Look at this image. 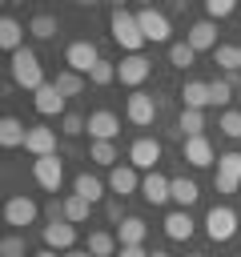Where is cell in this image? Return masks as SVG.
<instances>
[{
    "mask_svg": "<svg viewBox=\"0 0 241 257\" xmlns=\"http://www.w3.org/2000/svg\"><path fill=\"white\" fill-rule=\"evenodd\" d=\"M193 217H189V209H173L169 217H165V237L169 241H189L193 237Z\"/></svg>",
    "mask_w": 241,
    "mask_h": 257,
    "instance_id": "cell-19",
    "label": "cell"
},
{
    "mask_svg": "<svg viewBox=\"0 0 241 257\" xmlns=\"http://www.w3.org/2000/svg\"><path fill=\"white\" fill-rule=\"evenodd\" d=\"M193 60H197V52L189 48V40L169 44V64H173V68H193Z\"/></svg>",
    "mask_w": 241,
    "mask_h": 257,
    "instance_id": "cell-32",
    "label": "cell"
},
{
    "mask_svg": "<svg viewBox=\"0 0 241 257\" xmlns=\"http://www.w3.org/2000/svg\"><path fill=\"white\" fill-rule=\"evenodd\" d=\"M36 201L32 197H24V193H16V197H8L4 201V225H12V229H28V225H36Z\"/></svg>",
    "mask_w": 241,
    "mask_h": 257,
    "instance_id": "cell-4",
    "label": "cell"
},
{
    "mask_svg": "<svg viewBox=\"0 0 241 257\" xmlns=\"http://www.w3.org/2000/svg\"><path fill=\"white\" fill-rule=\"evenodd\" d=\"M169 193H173L177 209H189V205H197V197H201V189H197V181H193V177H173Z\"/></svg>",
    "mask_w": 241,
    "mask_h": 257,
    "instance_id": "cell-23",
    "label": "cell"
},
{
    "mask_svg": "<svg viewBox=\"0 0 241 257\" xmlns=\"http://www.w3.org/2000/svg\"><path fill=\"white\" fill-rule=\"evenodd\" d=\"M0 141H4V149H24V141H28V124L16 120V116H4V120H0Z\"/></svg>",
    "mask_w": 241,
    "mask_h": 257,
    "instance_id": "cell-22",
    "label": "cell"
},
{
    "mask_svg": "<svg viewBox=\"0 0 241 257\" xmlns=\"http://www.w3.org/2000/svg\"><path fill=\"white\" fill-rule=\"evenodd\" d=\"M24 149H28L32 157H52V153H56V133H52L48 124H32Z\"/></svg>",
    "mask_w": 241,
    "mask_h": 257,
    "instance_id": "cell-14",
    "label": "cell"
},
{
    "mask_svg": "<svg viewBox=\"0 0 241 257\" xmlns=\"http://www.w3.org/2000/svg\"><path fill=\"white\" fill-rule=\"evenodd\" d=\"M88 80H92V84H112V80H116V64L100 56V60L92 64V72H88Z\"/></svg>",
    "mask_w": 241,
    "mask_h": 257,
    "instance_id": "cell-35",
    "label": "cell"
},
{
    "mask_svg": "<svg viewBox=\"0 0 241 257\" xmlns=\"http://www.w3.org/2000/svg\"><path fill=\"white\" fill-rule=\"evenodd\" d=\"M125 116H129L137 128H149V124L157 120V100H153L149 92H141V88H137V92L129 96V104H125Z\"/></svg>",
    "mask_w": 241,
    "mask_h": 257,
    "instance_id": "cell-11",
    "label": "cell"
},
{
    "mask_svg": "<svg viewBox=\"0 0 241 257\" xmlns=\"http://www.w3.org/2000/svg\"><path fill=\"white\" fill-rule=\"evenodd\" d=\"M185 40H189V48H193V52H209V48L217 52V24H213V20H197V24L189 28V36H185Z\"/></svg>",
    "mask_w": 241,
    "mask_h": 257,
    "instance_id": "cell-18",
    "label": "cell"
},
{
    "mask_svg": "<svg viewBox=\"0 0 241 257\" xmlns=\"http://www.w3.org/2000/svg\"><path fill=\"white\" fill-rule=\"evenodd\" d=\"M72 193H76V197H84L88 205H96V201L104 197V181H100V177H92V173H80V177L72 181Z\"/></svg>",
    "mask_w": 241,
    "mask_h": 257,
    "instance_id": "cell-24",
    "label": "cell"
},
{
    "mask_svg": "<svg viewBox=\"0 0 241 257\" xmlns=\"http://www.w3.org/2000/svg\"><path fill=\"white\" fill-rule=\"evenodd\" d=\"M88 161H96L104 169H116V145L112 141H92L88 145Z\"/></svg>",
    "mask_w": 241,
    "mask_h": 257,
    "instance_id": "cell-29",
    "label": "cell"
},
{
    "mask_svg": "<svg viewBox=\"0 0 241 257\" xmlns=\"http://www.w3.org/2000/svg\"><path fill=\"white\" fill-rule=\"evenodd\" d=\"M116 133H120V116L116 112H108V108L88 112V137L92 141H112Z\"/></svg>",
    "mask_w": 241,
    "mask_h": 257,
    "instance_id": "cell-13",
    "label": "cell"
},
{
    "mask_svg": "<svg viewBox=\"0 0 241 257\" xmlns=\"http://www.w3.org/2000/svg\"><path fill=\"white\" fill-rule=\"evenodd\" d=\"M181 100H185V108H209L213 104V92H209V80H185V88H181Z\"/></svg>",
    "mask_w": 241,
    "mask_h": 257,
    "instance_id": "cell-21",
    "label": "cell"
},
{
    "mask_svg": "<svg viewBox=\"0 0 241 257\" xmlns=\"http://www.w3.org/2000/svg\"><path fill=\"white\" fill-rule=\"evenodd\" d=\"M169 177H161L157 169L153 173H145V181H141V197L149 201V205H165V201H173V193H169Z\"/></svg>",
    "mask_w": 241,
    "mask_h": 257,
    "instance_id": "cell-17",
    "label": "cell"
},
{
    "mask_svg": "<svg viewBox=\"0 0 241 257\" xmlns=\"http://www.w3.org/2000/svg\"><path fill=\"white\" fill-rule=\"evenodd\" d=\"M60 209H64V221H72V225H80V221H88V201L84 197H76V193H68L64 201H60Z\"/></svg>",
    "mask_w": 241,
    "mask_h": 257,
    "instance_id": "cell-28",
    "label": "cell"
},
{
    "mask_svg": "<svg viewBox=\"0 0 241 257\" xmlns=\"http://www.w3.org/2000/svg\"><path fill=\"white\" fill-rule=\"evenodd\" d=\"M233 12H241L233 0H205V20H225Z\"/></svg>",
    "mask_w": 241,
    "mask_h": 257,
    "instance_id": "cell-34",
    "label": "cell"
},
{
    "mask_svg": "<svg viewBox=\"0 0 241 257\" xmlns=\"http://www.w3.org/2000/svg\"><path fill=\"white\" fill-rule=\"evenodd\" d=\"M108 189H112L116 197H133V193L141 189L137 169H133V165H116V169H108Z\"/></svg>",
    "mask_w": 241,
    "mask_h": 257,
    "instance_id": "cell-16",
    "label": "cell"
},
{
    "mask_svg": "<svg viewBox=\"0 0 241 257\" xmlns=\"http://www.w3.org/2000/svg\"><path fill=\"white\" fill-rule=\"evenodd\" d=\"M217 128H221L225 137H241V112H237V108H229V112H221V120H217Z\"/></svg>",
    "mask_w": 241,
    "mask_h": 257,
    "instance_id": "cell-38",
    "label": "cell"
},
{
    "mask_svg": "<svg viewBox=\"0 0 241 257\" xmlns=\"http://www.w3.org/2000/svg\"><path fill=\"white\" fill-rule=\"evenodd\" d=\"M108 32H112V40L129 52V56H137L149 40H145V32H141V24H137V12H129V8H112V16H108Z\"/></svg>",
    "mask_w": 241,
    "mask_h": 257,
    "instance_id": "cell-1",
    "label": "cell"
},
{
    "mask_svg": "<svg viewBox=\"0 0 241 257\" xmlns=\"http://www.w3.org/2000/svg\"><path fill=\"white\" fill-rule=\"evenodd\" d=\"M32 108H36L40 116H64V92L56 88V80H48L44 88L32 92Z\"/></svg>",
    "mask_w": 241,
    "mask_h": 257,
    "instance_id": "cell-12",
    "label": "cell"
},
{
    "mask_svg": "<svg viewBox=\"0 0 241 257\" xmlns=\"http://www.w3.org/2000/svg\"><path fill=\"white\" fill-rule=\"evenodd\" d=\"M0 253H4V257H24V237H20V233H8L4 245H0Z\"/></svg>",
    "mask_w": 241,
    "mask_h": 257,
    "instance_id": "cell-40",
    "label": "cell"
},
{
    "mask_svg": "<svg viewBox=\"0 0 241 257\" xmlns=\"http://www.w3.org/2000/svg\"><path fill=\"white\" fill-rule=\"evenodd\" d=\"M40 237H44V249H56V253H72V245H76V225L72 221H48L44 229H40Z\"/></svg>",
    "mask_w": 241,
    "mask_h": 257,
    "instance_id": "cell-5",
    "label": "cell"
},
{
    "mask_svg": "<svg viewBox=\"0 0 241 257\" xmlns=\"http://www.w3.org/2000/svg\"><path fill=\"white\" fill-rule=\"evenodd\" d=\"M56 88L64 92V100H68V96H80V92H84V76L72 72V68H64V72H56Z\"/></svg>",
    "mask_w": 241,
    "mask_h": 257,
    "instance_id": "cell-30",
    "label": "cell"
},
{
    "mask_svg": "<svg viewBox=\"0 0 241 257\" xmlns=\"http://www.w3.org/2000/svg\"><path fill=\"white\" fill-rule=\"evenodd\" d=\"M181 157L193 165V169H209L217 157H213V145L205 141V137H185V149H181Z\"/></svg>",
    "mask_w": 241,
    "mask_h": 257,
    "instance_id": "cell-15",
    "label": "cell"
},
{
    "mask_svg": "<svg viewBox=\"0 0 241 257\" xmlns=\"http://www.w3.org/2000/svg\"><path fill=\"white\" fill-rule=\"evenodd\" d=\"M64 257H92L88 249H72V253H64Z\"/></svg>",
    "mask_w": 241,
    "mask_h": 257,
    "instance_id": "cell-44",
    "label": "cell"
},
{
    "mask_svg": "<svg viewBox=\"0 0 241 257\" xmlns=\"http://www.w3.org/2000/svg\"><path fill=\"white\" fill-rule=\"evenodd\" d=\"M157 161H161V141H157V137H137V141L129 145V165H133V169L153 173Z\"/></svg>",
    "mask_w": 241,
    "mask_h": 257,
    "instance_id": "cell-7",
    "label": "cell"
},
{
    "mask_svg": "<svg viewBox=\"0 0 241 257\" xmlns=\"http://www.w3.org/2000/svg\"><path fill=\"white\" fill-rule=\"evenodd\" d=\"M209 92H213V104H229L233 100V80L217 76V80H209Z\"/></svg>",
    "mask_w": 241,
    "mask_h": 257,
    "instance_id": "cell-36",
    "label": "cell"
},
{
    "mask_svg": "<svg viewBox=\"0 0 241 257\" xmlns=\"http://www.w3.org/2000/svg\"><path fill=\"white\" fill-rule=\"evenodd\" d=\"M137 24H141V32H145V40H153V44H165L169 40V16L165 12H157V8H141L137 12Z\"/></svg>",
    "mask_w": 241,
    "mask_h": 257,
    "instance_id": "cell-9",
    "label": "cell"
},
{
    "mask_svg": "<svg viewBox=\"0 0 241 257\" xmlns=\"http://www.w3.org/2000/svg\"><path fill=\"white\" fill-rule=\"evenodd\" d=\"M149 257H169V253H165V249H153V253H149Z\"/></svg>",
    "mask_w": 241,
    "mask_h": 257,
    "instance_id": "cell-46",
    "label": "cell"
},
{
    "mask_svg": "<svg viewBox=\"0 0 241 257\" xmlns=\"http://www.w3.org/2000/svg\"><path fill=\"white\" fill-rule=\"evenodd\" d=\"M36 257H60V253H56V249H40Z\"/></svg>",
    "mask_w": 241,
    "mask_h": 257,
    "instance_id": "cell-45",
    "label": "cell"
},
{
    "mask_svg": "<svg viewBox=\"0 0 241 257\" xmlns=\"http://www.w3.org/2000/svg\"><path fill=\"white\" fill-rule=\"evenodd\" d=\"M217 169L241 181V153H221V157H217Z\"/></svg>",
    "mask_w": 241,
    "mask_h": 257,
    "instance_id": "cell-39",
    "label": "cell"
},
{
    "mask_svg": "<svg viewBox=\"0 0 241 257\" xmlns=\"http://www.w3.org/2000/svg\"><path fill=\"white\" fill-rule=\"evenodd\" d=\"M116 245H120V241H116L112 233L96 229V233H88V245H84V249H88L92 257H112V253H116Z\"/></svg>",
    "mask_w": 241,
    "mask_h": 257,
    "instance_id": "cell-26",
    "label": "cell"
},
{
    "mask_svg": "<svg viewBox=\"0 0 241 257\" xmlns=\"http://www.w3.org/2000/svg\"><path fill=\"white\" fill-rule=\"evenodd\" d=\"M233 233H241V225H237V213L229 209V205H213L209 213H205V237L209 241H229Z\"/></svg>",
    "mask_w": 241,
    "mask_h": 257,
    "instance_id": "cell-3",
    "label": "cell"
},
{
    "mask_svg": "<svg viewBox=\"0 0 241 257\" xmlns=\"http://www.w3.org/2000/svg\"><path fill=\"white\" fill-rule=\"evenodd\" d=\"M32 177H36V185L40 189H48V193H56L60 189V181H64V161L52 153V157H36L32 161Z\"/></svg>",
    "mask_w": 241,
    "mask_h": 257,
    "instance_id": "cell-8",
    "label": "cell"
},
{
    "mask_svg": "<svg viewBox=\"0 0 241 257\" xmlns=\"http://www.w3.org/2000/svg\"><path fill=\"white\" fill-rule=\"evenodd\" d=\"M28 32H32L36 40H48V36H56V16H48V12H36V16L28 20Z\"/></svg>",
    "mask_w": 241,
    "mask_h": 257,
    "instance_id": "cell-31",
    "label": "cell"
},
{
    "mask_svg": "<svg viewBox=\"0 0 241 257\" xmlns=\"http://www.w3.org/2000/svg\"><path fill=\"white\" fill-rule=\"evenodd\" d=\"M84 128H88V116H80V112H64L60 116V133L64 137H80Z\"/></svg>",
    "mask_w": 241,
    "mask_h": 257,
    "instance_id": "cell-37",
    "label": "cell"
},
{
    "mask_svg": "<svg viewBox=\"0 0 241 257\" xmlns=\"http://www.w3.org/2000/svg\"><path fill=\"white\" fill-rule=\"evenodd\" d=\"M0 44H4L8 56H16V52L24 48V24H20L16 16H4V20H0Z\"/></svg>",
    "mask_w": 241,
    "mask_h": 257,
    "instance_id": "cell-20",
    "label": "cell"
},
{
    "mask_svg": "<svg viewBox=\"0 0 241 257\" xmlns=\"http://www.w3.org/2000/svg\"><path fill=\"white\" fill-rule=\"evenodd\" d=\"M149 72H153V64H149L141 52H137V56H125V60L116 64V80H120V84H129L133 92H137V88L149 80Z\"/></svg>",
    "mask_w": 241,
    "mask_h": 257,
    "instance_id": "cell-10",
    "label": "cell"
},
{
    "mask_svg": "<svg viewBox=\"0 0 241 257\" xmlns=\"http://www.w3.org/2000/svg\"><path fill=\"white\" fill-rule=\"evenodd\" d=\"M217 68H241V44H217Z\"/></svg>",
    "mask_w": 241,
    "mask_h": 257,
    "instance_id": "cell-33",
    "label": "cell"
},
{
    "mask_svg": "<svg viewBox=\"0 0 241 257\" xmlns=\"http://www.w3.org/2000/svg\"><path fill=\"white\" fill-rule=\"evenodd\" d=\"M145 233H149V225H145L141 217H125V221L116 225V241H120V245H145Z\"/></svg>",
    "mask_w": 241,
    "mask_h": 257,
    "instance_id": "cell-25",
    "label": "cell"
},
{
    "mask_svg": "<svg viewBox=\"0 0 241 257\" xmlns=\"http://www.w3.org/2000/svg\"><path fill=\"white\" fill-rule=\"evenodd\" d=\"M177 128H185V137H205V112L201 108H181Z\"/></svg>",
    "mask_w": 241,
    "mask_h": 257,
    "instance_id": "cell-27",
    "label": "cell"
},
{
    "mask_svg": "<svg viewBox=\"0 0 241 257\" xmlns=\"http://www.w3.org/2000/svg\"><path fill=\"white\" fill-rule=\"evenodd\" d=\"M237 185H241L237 177H229V173H221V169L213 173V189H217V193H237Z\"/></svg>",
    "mask_w": 241,
    "mask_h": 257,
    "instance_id": "cell-41",
    "label": "cell"
},
{
    "mask_svg": "<svg viewBox=\"0 0 241 257\" xmlns=\"http://www.w3.org/2000/svg\"><path fill=\"white\" fill-rule=\"evenodd\" d=\"M120 257H149L145 245H120Z\"/></svg>",
    "mask_w": 241,
    "mask_h": 257,
    "instance_id": "cell-42",
    "label": "cell"
},
{
    "mask_svg": "<svg viewBox=\"0 0 241 257\" xmlns=\"http://www.w3.org/2000/svg\"><path fill=\"white\" fill-rule=\"evenodd\" d=\"M96 60H100V52H96L92 40H72V44L64 48V64H68L72 72H80V76H88Z\"/></svg>",
    "mask_w": 241,
    "mask_h": 257,
    "instance_id": "cell-6",
    "label": "cell"
},
{
    "mask_svg": "<svg viewBox=\"0 0 241 257\" xmlns=\"http://www.w3.org/2000/svg\"><path fill=\"white\" fill-rule=\"evenodd\" d=\"M104 213H108V221H116V225L125 221V217H120V201H108V209H104Z\"/></svg>",
    "mask_w": 241,
    "mask_h": 257,
    "instance_id": "cell-43",
    "label": "cell"
},
{
    "mask_svg": "<svg viewBox=\"0 0 241 257\" xmlns=\"http://www.w3.org/2000/svg\"><path fill=\"white\" fill-rule=\"evenodd\" d=\"M8 72H12V84L24 88V92H36V88L48 84L44 80V68H40V56L32 48H20L16 56H8Z\"/></svg>",
    "mask_w": 241,
    "mask_h": 257,
    "instance_id": "cell-2",
    "label": "cell"
}]
</instances>
